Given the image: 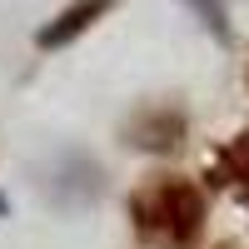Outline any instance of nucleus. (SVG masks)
<instances>
[{
  "mask_svg": "<svg viewBox=\"0 0 249 249\" xmlns=\"http://www.w3.org/2000/svg\"><path fill=\"white\" fill-rule=\"evenodd\" d=\"M130 219L150 249H195L204 230V195L179 175H150L130 195Z\"/></svg>",
  "mask_w": 249,
  "mask_h": 249,
  "instance_id": "1",
  "label": "nucleus"
},
{
  "mask_svg": "<svg viewBox=\"0 0 249 249\" xmlns=\"http://www.w3.org/2000/svg\"><path fill=\"white\" fill-rule=\"evenodd\" d=\"M124 135H130V144H140V150H175L184 140V115L170 110V105H150V110H140L124 124Z\"/></svg>",
  "mask_w": 249,
  "mask_h": 249,
  "instance_id": "2",
  "label": "nucleus"
},
{
  "mask_svg": "<svg viewBox=\"0 0 249 249\" xmlns=\"http://www.w3.org/2000/svg\"><path fill=\"white\" fill-rule=\"evenodd\" d=\"M110 5H115V0H75V5H65L45 30L35 35V45H40V50H60V45H70V40H75V35H85V30H90Z\"/></svg>",
  "mask_w": 249,
  "mask_h": 249,
  "instance_id": "3",
  "label": "nucleus"
},
{
  "mask_svg": "<svg viewBox=\"0 0 249 249\" xmlns=\"http://www.w3.org/2000/svg\"><path fill=\"white\" fill-rule=\"evenodd\" d=\"M95 190H100V170L85 155H65L55 164V179H50V199L55 204H65V210H70V204H85Z\"/></svg>",
  "mask_w": 249,
  "mask_h": 249,
  "instance_id": "4",
  "label": "nucleus"
},
{
  "mask_svg": "<svg viewBox=\"0 0 249 249\" xmlns=\"http://www.w3.org/2000/svg\"><path fill=\"white\" fill-rule=\"evenodd\" d=\"M219 175H224V184H249V135L234 140L230 150L219 155Z\"/></svg>",
  "mask_w": 249,
  "mask_h": 249,
  "instance_id": "5",
  "label": "nucleus"
},
{
  "mask_svg": "<svg viewBox=\"0 0 249 249\" xmlns=\"http://www.w3.org/2000/svg\"><path fill=\"white\" fill-rule=\"evenodd\" d=\"M190 5L199 10V20H204L219 40H230V25H224V5H219V0H190Z\"/></svg>",
  "mask_w": 249,
  "mask_h": 249,
  "instance_id": "6",
  "label": "nucleus"
},
{
  "mask_svg": "<svg viewBox=\"0 0 249 249\" xmlns=\"http://www.w3.org/2000/svg\"><path fill=\"white\" fill-rule=\"evenodd\" d=\"M224 249H230V244H224Z\"/></svg>",
  "mask_w": 249,
  "mask_h": 249,
  "instance_id": "7",
  "label": "nucleus"
}]
</instances>
